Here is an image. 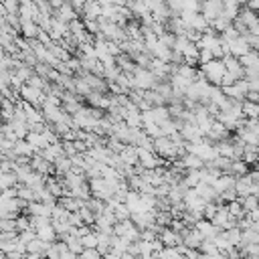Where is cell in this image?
Masks as SVG:
<instances>
[{
	"label": "cell",
	"instance_id": "cell-1",
	"mask_svg": "<svg viewBox=\"0 0 259 259\" xmlns=\"http://www.w3.org/2000/svg\"><path fill=\"white\" fill-rule=\"evenodd\" d=\"M132 79H134V89H140V91L154 89L156 83H158L156 75L148 67H136L134 73H132Z\"/></svg>",
	"mask_w": 259,
	"mask_h": 259
},
{
	"label": "cell",
	"instance_id": "cell-2",
	"mask_svg": "<svg viewBox=\"0 0 259 259\" xmlns=\"http://www.w3.org/2000/svg\"><path fill=\"white\" fill-rule=\"evenodd\" d=\"M198 71L202 73V77H204L210 85H219V83H221V77H223V73H225V65H223L221 59H210L208 63L200 65Z\"/></svg>",
	"mask_w": 259,
	"mask_h": 259
},
{
	"label": "cell",
	"instance_id": "cell-3",
	"mask_svg": "<svg viewBox=\"0 0 259 259\" xmlns=\"http://www.w3.org/2000/svg\"><path fill=\"white\" fill-rule=\"evenodd\" d=\"M18 97H20L22 101L34 105L36 109H40V105H42V101H45V93H42L40 89L32 87V85H28V83H22V87L18 89Z\"/></svg>",
	"mask_w": 259,
	"mask_h": 259
},
{
	"label": "cell",
	"instance_id": "cell-4",
	"mask_svg": "<svg viewBox=\"0 0 259 259\" xmlns=\"http://www.w3.org/2000/svg\"><path fill=\"white\" fill-rule=\"evenodd\" d=\"M233 188H235V192H237V198L247 196V194H255V196H257V192H259V182H253L247 174H243V176H237V178H235Z\"/></svg>",
	"mask_w": 259,
	"mask_h": 259
},
{
	"label": "cell",
	"instance_id": "cell-5",
	"mask_svg": "<svg viewBox=\"0 0 259 259\" xmlns=\"http://www.w3.org/2000/svg\"><path fill=\"white\" fill-rule=\"evenodd\" d=\"M210 223H212L219 231H227V229H231V227H237V219H233V217L229 214V210H227L225 204H219V208H217L214 217L210 219Z\"/></svg>",
	"mask_w": 259,
	"mask_h": 259
},
{
	"label": "cell",
	"instance_id": "cell-6",
	"mask_svg": "<svg viewBox=\"0 0 259 259\" xmlns=\"http://www.w3.org/2000/svg\"><path fill=\"white\" fill-rule=\"evenodd\" d=\"M223 8H225V0H200V10L198 12L210 22L217 16L223 14Z\"/></svg>",
	"mask_w": 259,
	"mask_h": 259
},
{
	"label": "cell",
	"instance_id": "cell-7",
	"mask_svg": "<svg viewBox=\"0 0 259 259\" xmlns=\"http://www.w3.org/2000/svg\"><path fill=\"white\" fill-rule=\"evenodd\" d=\"M28 166H30V170L38 172L40 176H49V174H55L53 162L45 160L40 154H32V156H30V160H28Z\"/></svg>",
	"mask_w": 259,
	"mask_h": 259
},
{
	"label": "cell",
	"instance_id": "cell-8",
	"mask_svg": "<svg viewBox=\"0 0 259 259\" xmlns=\"http://www.w3.org/2000/svg\"><path fill=\"white\" fill-rule=\"evenodd\" d=\"M130 221L138 229H148V227L154 225V210H136V212H130Z\"/></svg>",
	"mask_w": 259,
	"mask_h": 259
},
{
	"label": "cell",
	"instance_id": "cell-9",
	"mask_svg": "<svg viewBox=\"0 0 259 259\" xmlns=\"http://www.w3.org/2000/svg\"><path fill=\"white\" fill-rule=\"evenodd\" d=\"M53 16H55V18H59V20H63V22H71V20L79 18L77 10H75L67 0H65L61 6H57V8L53 10Z\"/></svg>",
	"mask_w": 259,
	"mask_h": 259
},
{
	"label": "cell",
	"instance_id": "cell-10",
	"mask_svg": "<svg viewBox=\"0 0 259 259\" xmlns=\"http://www.w3.org/2000/svg\"><path fill=\"white\" fill-rule=\"evenodd\" d=\"M158 239L162 241L164 247H176V245L182 243V241H180V235H178L176 231H172L170 227H162L160 233H158Z\"/></svg>",
	"mask_w": 259,
	"mask_h": 259
},
{
	"label": "cell",
	"instance_id": "cell-11",
	"mask_svg": "<svg viewBox=\"0 0 259 259\" xmlns=\"http://www.w3.org/2000/svg\"><path fill=\"white\" fill-rule=\"evenodd\" d=\"M38 24L30 18H20V26H18V34L24 36V38H36L38 34Z\"/></svg>",
	"mask_w": 259,
	"mask_h": 259
},
{
	"label": "cell",
	"instance_id": "cell-12",
	"mask_svg": "<svg viewBox=\"0 0 259 259\" xmlns=\"http://www.w3.org/2000/svg\"><path fill=\"white\" fill-rule=\"evenodd\" d=\"M194 229L202 235V239H212V237H217V235H219V229H217L210 221H206V219L196 221V223H194Z\"/></svg>",
	"mask_w": 259,
	"mask_h": 259
},
{
	"label": "cell",
	"instance_id": "cell-13",
	"mask_svg": "<svg viewBox=\"0 0 259 259\" xmlns=\"http://www.w3.org/2000/svg\"><path fill=\"white\" fill-rule=\"evenodd\" d=\"M194 192H196V194H198V196H200L204 202H212V200H217V196H219V194H217V190H214L210 184L202 182V180H200V182L194 186Z\"/></svg>",
	"mask_w": 259,
	"mask_h": 259
},
{
	"label": "cell",
	"instance_id": "cell-14",
	"mask_svg": "<svg viewBox=\"0 0 259 259\" xmlns=\"http://www.w3.org/2000/svg\"><path fill=\"white\" fill-rule=\"evenodd\" d=\"M57 202H59V204H61L65 210L75 212V210H79V208H81V204H83L85 200L75 198V196H71V194H63V196H59V198H57Z\"/></svg>",
	"mask_w": 259,
	"mask_h": 259
},
{
	"label": "cell",
	"instance_id": "cell-15",
	"mask_svg": "<svg viewBox=\"0 0 259 259\" xmlns=\"http://www.w3.org/2000/svg\"><path fill=\"white\" fill-rule=\"evenodd\" d=\"M249 51V45L245 42V38L239 34L235 40H229V55H233V57H241V55H245Z\"/></svg>",
	"mask_w": 259,
	"mask_h": 259
},
{
	"label": "cell",
	"instance_id": "cell-16",
	"mask_svg": "<svg viewBox=\"0 0 259 259\" xmlns=\"http://www.w3.org/2000/svg\"><path fill=\"white\" fill-rule=\"evenodd\" d=\"M239 63L243 65V69L247 67H257L259 69V55H257V49H249L245 55L239 57Z\"/></svg>",
	"mask_w": 259,
	"mask_h": 259
},
{
	"label": "cell",
	"instance_id": "cell-17",
	"mask_svg": "<svg viewBox=\"0 0 259 259\" xmlns=\"http://www.w3.org/2000/svg\"><path fill=\"white\" fill-rule=\"evenodd\" d=\"M150 115H152V121L158 123V125H160L162 121L170 119V111H168L166 105H154V107H150Z\"/></svg>",
	"mask_w": 259,
	"mask_h": 259
},
{
	"label": "cell",
	"instance_id": "cell-18",
	"mask_svg": "<svg viewBox=\"0 0 259 259\" xmlns=\"http://www.w3.org/2000/svg\"><path fill=\"white\" fill-rule=\"evenodd\" d=\"M119 160H121L123 164H130V166H134V164L138 162V152H136V146H132V144H125V146H123V150L119 152Z\"/></svg>",
	"mask_w": 259,
	"mask_h": 259
},
{
	"label": "cell",
	"instance_id": "cell-19",
	"mask_svg": "<svg viewBox=\"0 0 259 259\" xmlns=\"http://www.w3.org/2000/svg\"><path fill=\"white\" fill-rule=\"evenodd\" d=\"M71 158H67V156H59V158H55L53 160V168H55V176H63V174H67L69 170H71Z\"/></svg>",
	"mask_w": 259,
	"mask_h": 259
},
{
	"label": "cell",
	"instance_id": "cell-20",
	"mask_svg": "<svg viewBox=\"0 0 259 259\" xmlns=\"http://www.w3.org/2000/svg\"><path fill=\"white\" fill-rule=\"evenodd\" d=\"M233 184H235V176H231V174H221L210 186L217 190V194L219 192H223V190H227V188H233Z\"/></svg>",
	"mask_w": 259,
	"mask_h": 259
},
{
	"label": "cell",
	"instance_id": "cell-21",
	"mask_svg": "<svg viewBox=\"0 0 259 259\" xmlns=\"http://www.w3.org/2000/svg\"><path fill=\"white\" fill-rule=\"evenodd\" d=\"M34 233H36V237H38L40 241H45V243H53V241H57V233H55L53 225H45V227L36 229Z\"/></svg>",
	"mask_w": 259,
	"mask_h": 259
},
{
	"label": "cell",
	"instance_id": "cell-22",
	"mask_svg": "<svg viewBox=\"0 0 259 259\" xmlns=\"http://www.w3.org/2000/svg\"><path fill=\"white\" fill-rule=\"evenodd\" d=\"M251 168H249V164H245L243 160H231V166H229V174L231 176H243V174H247Z\"/></svg>",
	"mask_w": 259,
	"mask_h": 259
},
{
	"label": "cell",
	"instance_id": "cell-23",
	"mask_svg": "<svg viewBox=\"0 0 259 259\" xmlns=\"http://www.w3.org/2000/svg\"><path fill=\"white\" fill-rule=\"evenodd\" d=\"M221 233H223V237L229 241V245H233V247H239V245H241V229H239V227H231V229L221 231Z\"/></svg>",
	"mask_w": 259,
	"mask_h": 259
},
{
	"label": "cell",
	"instance_id": "cell-24",
	"mask_svg": "<svg viewBox=\"0 0 259 259\" xmlns=\"http://www.w3.org/2000/svg\"><path fill=\"white\" fill-rule=\"evenodd\" d=\"M14 154H16V156H26V158H30V156L34 154V150H32V146H30L26 140H16V142H14Z\"/></svg>",
	"mask_w": 259,
	"mask_h": 259
},
{
	"label": "cell",
	"instance_id": "cell-25",
	"mask_svg": "<svg viewBox=\"0 0 259 259\" xmlns=\"http://www.w3.org/2000/svg\"><path fill=\"white\" fill-rule=\"evenodd\" d=\"M241 113H243V117H257V113H259V103H253V101L243 99V101H241Z\"/></svg>",
	"mask_w": 259,
	"mask_h": 259
},
{
	"label": "cell",
	"instance_id": "cell-26",
	"mask_svg": "<svg viewBox=\"0 0 259 259\" xmlns=\"http://www.w3.org/2000/svg\"><path fill=\"white\" fill-rule=\"evenodd\" d=\"M16 184H18V180H16L14 172H0V192L6 188H12Z\"/></svg>",
	"mask_w": 259,
	"mask_h": 259
},
{
	"label": "cell",
	"instance_id": "cell-27",
	"mask_svg": "<svg viewBox=\"0 0 259 259\" xmlns=\"http://www.w3.org/2000/svg\"><path fill=\"white\" fill-rule=\"evenodd\" d=\"M16 196H18V198H22V200H26V202L36 200L34 190H32L30 186H26V184H16Z\"/></svg>",
	"mask_w": 259,
	"mask_h": 259
},
{
	"label": "cell",
	"instance_id": "cell-28",
	"mask_svg": "<svg viewBox=\"0 0 259 259\" xmlns=\"http://www.w3.org/2000/svg\"><path fill=\"white\" fill-rule=\"evenodd\" d=\"M225 206H227V210H229V214H231L233 219H241V217L245 214V210H243V206H241V200H239V198H235V200L227 202Z\"/></svg>",
	"mask_w": 259,
	"mask_h": 259
},
{
	"label": "cell",
	"instance_id": "cell-29",
	"mask_svg": "<svg viewBox=\"0 0 259 259\" xmlns=\"http://www.w3.org/2000/svg\"><path fill=\"white\" fill-rule=\"evenodd\" d=\"M247 243H259V231H255V229H243L241 231V245H247Z\"/></svg>",
	"mask_w": 259,
	"mask_h": 259
},
{
	"label": "cell",
	"instance_id": "cell-30",
	"mask_svg": "<svg viewBox=\"0 0 259 259\" xmlns=\"http://www.w3.org/2000/svg\"><path fill=\"white\" fill-rule=\"evenodd\" d=\"M239 200H241V206H243L245 212H247V210H253V208H259V206H257V196H255V194L241 196Z\"/></svg>",
	"mask_w": 259,
	"mask_h": 259
},
{
	"label": "cell",
	"instance_id": "cell-31",
	"mask_svg": "<svg viewBox=\"0 0 259 259\" xmlns=\"http://www.w3.org/2000/svg\"><path fill=\"white\" fill-rule=\"evenodd\" d=\"M111 210H113V214H115V221H125V219H130V208H127L123 202H117Z\"/></svg>",
	"mask_w": 259,
	"mask_h": 259
},
{
	"label": "cell",
	"instance_id": "cell-32",
	"mask_svg": "<svg viewBox=\"0 0 259 259\" xmlns=\"http://www.w3.org/2000/svg\"><path fill=\"white\" fill-rule=\"evenodd\" d=\"M79 212V217H81V221H83V225H93V221H95V214L85 206V202L81 204V208L77 210Z\"/></svg>",
	"mask_w": 259,
	"mask_h": 259
},
{
	"label": "cell",
	"instance_id": "cell-33",
	"mask_svg": "<svg viewBox=\"0 0 259 259\" xmlns=\"http://www.w3.org/2000/svg\"><path fill=\"white\" fill-rule=\"evenodd\" d=\"M14 225H16V233H20V231H24V229H30V219H28V214H18L16 219H14Z\"/></svg>",
	"mask_w": 259,
	"mask_h": 259
},
{
	"label": "cell",
	"instance_id": "cell-34",
	"mask_svg": "<svg viewBox=\"0 0 259 259\" xmlns=\"http://www.w3.org/2000/svg\"><path fill=\"white\" fill-rule=\"evenodd\" d=\"M160 259H178L180 257V251L178 247H164L160 253H158Z\"/></svg>",
	"mask_w": 259,
	"mask_h": 259
},
{
	"label": "cell",
	"instance_id": "cell-35",
	"mask_svg": "<svg viewBox=\"0 0 259 259\" xmlns=\"http://www.w3.org/2000/svg\"><path fill=\"white\" fill-rule=\"evenodd\" d=\"M81 239V245H83V249H91V247H95L97 245V235L91 231V233H87V235H83V237H79Z\"/></svg>",
	"mask_w": 259,
	"mask_h": 259
},
{
	"label": "cell",
	"instance_id": "cell-36",
	"mask_svg": "<svg viewBox=\"0 0 259 259\" xmlns=\"http://www.w3.org/2000/svg\"><path fill=\"white\" fill-rule=\"evenodd\" d=\"M77 257H79V259H101V253H99L95 247H91V249H83Z\"/></svg>",
	"mask_w": 259,
	"mask_h": 259
},
{
	"label": "cell",
	"instance_id": "cell-37",
	"mask_svg": "<svg viewBox=\"0 0 259 259\" xmlns=\"http://www.w3.org/2000/svg\"><path fill=\"white\" fill-rule=\"evenodd\" d=\"M34 237H36L34 229H24V231H20V233H18V241H20V243H24V245H26L28 241H32Z\"/></svg>",
	"mask_w": 259,
	"mask_h": 259
},
{
	"label": "cell",
	"instance_id": "cell-38",
	"mask_svg": "<svg viewBox=\"0 0 259 259\" xmlns=\"http://www.w3.org/2000/svg\"><path fill=\"white\" fill-rule=\"evenodd\" d=\"M210 59H214V57H212V53L208 49H198V65H204Z\"/></svg>",
	"mask_w": 259,
	"mask_h": 259
},
{
	"label": "cell",
	"instance_id": "cell-39",
	"mask_svg": "<svg viewBox=\"0 0 259 259\" xmlns=\"http://www.w3.org/2000/svg\"><path fill=\"white\" fill-rule=\"evenodd\" d=\"M75 10H77V14H81V10H83V6H85V0H67Z\"/></svg>",
	"mask_w": 259,
	"mask_h": 259
},
{
	"label": "cell",
	"instance_id": "cell-40",
	"mask_svg": "<svg viewBox=\"0 0 259 259\" xmlns=\"http://www.w3.org/2000/svg\"><path fill=\"white\" fill-rule=\"evenodd\" d=\"M245 99L257 103V101H259V91H247V93H245Z\"/></svg>",
	"mask_w": 259,
	"mask_h": 259
},
{
	"label": "cell",
	"instance_id": "cell-41",
	"mask_svg": "<svg viewBox=\"0 0 259 259\" xmlns=\"http://www.w3.org/2000/svg\"><path fill=\"white\" fill-rule=\"evenodd\" d=\"M243 6H247V8L253 10V12H257V8H259V0H245Z\"/></svg>",
	"mask_w": 259,
	"mask_h": 259
},
{
	"label": "cell",
	"instance_id": "cell-42",
	"mask_svg": "<svg viewBox=\"0 0 259 259\" xmlns=\"http://www.w3.org/2000/svg\"><path fill=\"white\" fill-rule=\"evenodd\" d=\"M59 259H79V257H77L73 251H69V249H67V251H63V253L59 255Z\"/></svg>",
	"mask_w": 259,
	"mask_h": 259
},
{
	"label": "cell",
	"instance_id": "cell-43",
	"mask_svg": "<svg viewBox=\"0 0 259 259\" xmlns=\"http://www.w3.org/2000/svg\"><path fill=\"white\" fill-rule=\"evenodd\" d=\"M101 259H119V255H117V253H113V251H107V253H103V255H101Z\"/></svg>",
	"mask_w": 259,
	"mask_h": 259
},
{
	"label": "cell",
	"instance_id": "cell-44",
	"mask_svg": "<svg viewBox=\"0 0 259 259\" xmlns=\"http://www.w3.org/2000/svg\"><path fill=\"white\" fill-rule=\"evenodd\" d=\"M47 2H49V4H51V8L55 10V8H57V6H61L65 0H47Z\"/></svg>",
	"mask_w": 259,
	"mask_h": 259
},
{
	"label": "cell",
	"instance_id": "cell-45",
	"mask_svg": "<svg viewBox=\"0 0 259 259\" xmlns=\"http://www.w3.org/2000/svg\"><path fill=\"white\" fill-rule=\"evenodd\" d=\"M24 259H45V257L42 255H34V253H26Z\"/></svg>",
	"mask_w": 259,
	"mask_h": 259
},
{
	"label": "cell",
	"instance_id": "cell-46",
	"mask_svg": "<svg viewBox=\"0 0 259 259\" xmlns=\"http://www.w3.org/2000/svg\"><path fill=\"white\" fill-rule=\"evenodd\" d=\"M0 259H6V253L4 251H0Z\"/></svg>",
	"mask_w": 259,
	"mask_h": 259
},
{
	"label": "cell",
	"instance_id": "cell-47",
	"mask_svg": "<svg viewBox=\"0 0 259 259\" xmlns=\"http://www.w3.org/2000/svg\"><path fill=\"white\" fill-rule=\"evenodd\" d=\"M0 237H2V229H0Z\"/></svg>",
	"mask_w": 259,
	"mask_h": 259
}]
</instances>
